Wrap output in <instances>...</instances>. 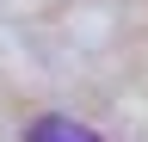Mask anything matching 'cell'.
I'll return each mask as SVG.
<instances>
[{"label": "cell", "mask_w": 148, "mask_h": 142, "mask_svg": "<svg viewBox=\"0 0 148 142\" xmlns=\"http://www.w3.org/2000/svg\"><path fill=\"white\" fill-rule=\"evenodd\" d=\"M25 142H99V136L80 130V123H68V117H37Z\"/></svg>", "instance_id": "cell-1"}]
</instances>
